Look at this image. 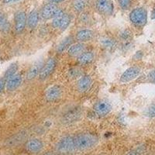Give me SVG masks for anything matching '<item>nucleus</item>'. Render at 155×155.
<instances>
[{"instance_id":"obj_1","label":"nucleus","mask_w":155,"mask_h":155,"mask_svg":"<svg viewBox=\"0 0 155 155\" xmlns=\"http://www.w3.org/2000/svg\"><path fill=\"white\" fill-rule=\"evenodd\" d=\"M97 141H98L97 137L92 134H80L74 138L76 150H88V149L93 147L97 143Z\"/></svg>"},{"instance_id":"obj_2","label":"nucleus","mask_w":155,"mask_h":155,"mask_svg":"<svg viewBox=\"0 0 155 155\" xmlns=\"http://www.w3.org/2000/svg\"><path fill=\"white\" fill-rule=\"evenodd\" d=\"M130 19L134 26L142 27L147 21V12L146 9L142 7L136 8L130 13Z\"/></svg>"},{"instance_id":"obj_3","label":"nucleus","mask_w":155,"mask_h":155,"mask_svg":"<svg viewBox=\"0 0 155 155\" xmlns=\"http://www.w3.org/2000/svg\"><path fill=\"white\" fill-rule=\"evenodd\" d=\"M71 17L68 14H66L61 9H58L54 17L53 18L52 25L55 28L65 30L68 25L70 24Z\"/></svg>"},{"instance_id":"obj_4","label":"nucleus","mask_w":155,"mask_h":155,"mask_svg":"<svg viewBox=\"0 0 155 155\" xmlns=\"http://www.w3.org/2000/svg\"><path fill=\"white\" fill-rule=\"evenodd\" d=\"M57 150L61 153H72L76 150L74 138L71 137H66L58 141L56 145Z\"/></svg>"},{"instance_id":"obj_5","label":"nucleus","mask_w":155,"mask_h":155,"mask_svg":"<svg viewBox=\"0 0 155 155\" xmlns=\"http://www.w3.org/2000/svg\"><path fill=\"white\" fill-rule=\"evenodd\" d=\"M56 59L54 58H50L49 60L47 61V63L44 64V66H43L41 72H40L38 75L39 79L41 80V81H44L47 78H48L50 75L54 72V71L55 68H56Z\"/></svg>"},{"instance_id":"obj_6","label":"nucleus","mask_w":155,"mask_h":155,"mask_svg":"<svg viewBox=\"0 0 155 155\" xmlns=\"http://www.w3.org/2000/svg\"><path fill=\"white\" fill-rule=\"evenodd\" d=\"M140 68L137 66H134V67L129 68L128 69L123 73V74L120 77V81L123 83L130 82L133 81L135 78L138 77L140 74Z\"/></svg>"},{"instance_id":"obj_7","label":"nucleus","mask_w":155,"mask_h":155,"mask_svg":"<svg viewBox=\"0 0 155 155\" xmlns=\"http://www.w3.org/2000/svg\"><path fill=\"white\" fill-rule=\"evenodd\" d=\"M93 109L96 115L99 116H105L111 111L112 106L108 101L101 100L95 103Z\"/></svg>"},{"instance_id":"obj_8","label":"nucleus","mask_w":155,"mask_h":155,"mask_svg":"<svg viewBox=\"0 0 155 155\" xmlns=\"http://www.w3.org/2000/svg\"><path fill=\"white\" fill-rule=\"evenodd\" d=\"M62 94H63V90L61 87L59 85H53L47 90L45 97L47 100L49 102H54L60 99L62 96Z\"/></svg>"},{"instance_id":"obj_9","label":"nucleus","mask_w":155,"mask_h":155,"mask_svg":"<svg viewBox=\"0 0 155 155\" xmlns=\"http://www.w3.org/2000/svg\"><path fill=\"white\" fill-rule=\"evenodd\" d=\"M96 9L103 15H111L113 12V5L111 0H97Z\"/></svg>"},{"instance_id":"obj_10","label":"nucleus","mask_w":155,"mask_h":155,"mask_svg":"<svg viewBox=\"0 0 155 155\" xmlns=\"http://www.w3.org/2000/svg\"><path fill=\"white\" fill-rule=\"evenodd\" d=\"M27 15L24 12H18L15 16V30L16 33L19 34L23 31L27 25Z\"/></svg>"},{"instance_id":"obj_11","label":"nucleus","mask_w":155,"mask_h":155,"mask_svg":"<svg viewBox=\"0 0 155 155\" xmlns=\"http://www.w3.org/2000/svg\"><path fill=\"white\" fill-rule=\"evenodd\" d=\"M26 148L27 151L30 153H36L41 151L43 148V142L41 140L34 138L28 140L26 143Z\"/></svg>"},{"instance_id":"obj_12","label":"nucleus","mask_w":155,"mask_h":155,"mask_svg":"<svg viewBox=\"0 0 155 155\" xmlns=\"http://www.w3.org/2000/svg\"><path fill=\"white\" fill-rule=\"evenodd\" d=\"M58 9V6L54 3L47 4V5H44V8L42 9L41 16L45 19H51V18H54Z\"/></svg>"},{"instance_id":"obj_13","label":"nucleus","mask_w":155,"mask_h":155,"mask_svg":"<svg viewBox=\"0 0 155 155\" xmlns=\"http://www.w3.org/2000/svg\"><path fill=\"white\" fill-rule=\"evenodd\" d=\"M22 76L19 74H15L6 80V88L9 91H14L19 87L22 83Z\"/></svg>"},{"instance_id":"obj_14","label":"nucleus","mask_w":155,"mask_h":155,"mask_svg":"<svg viewBox=\"0 0 155 155\" xmlns=\"http://www.w3.org/2000/svg\"><path fill=\"white\" fill-rule=\"evenodd\" d=\"M92 79L89 75H85L81 77L78 81L77 87L78 91L81 92H85L88 91L92 85Z\"/></svg>"},{"instance_id":"obj_15","label":"nucleus","mask_w":155,"mask_h":155,"mask_svg":"<svg viewBox=\"0 0 155 155\" xmlns=\"http://www.w3.org/2000/svg\"><path fill=\"white\" fill-rule=\"evenodd\" d=\"M43 61H38L37 62H36L34 65L30 68V69L29 70L28 73L27 74V78L28 80H32L34 79V78L37 77V75H39L40 72H41V69L43 68Z\"/></svg>"},{"instance_id":"obj_16","label":"nucleus","mask_w":155,"mask_h":155,"mask_svg":"<svg viewBox=\"0 0 155 155\" xmlns=\"http://www.w3.org/2000/svg\"><path fill=\"white\" fill-rule=\"evenodd\" d=\"M94 33L92 30L85 29V30H81L78 32L77 34H76V39L79 42H87V41H90L91 39H92Z\"/></svg>"},{"instance_id":"obj_17","label":"nucleus","mask_w":155,"mask_h":155,"mask_svg":"<svg viewBox=\"0 0 155 155\" xmlns=\"http://www.w3.org/2000/svg\"><path fill=\"white\" fill-rule=\"evenodd\" d=\"M100 44L101 46L104 48V49L109 51H113V50H115L116 49V46H117L116 41H115L114 39L109 37H102V38L100 39Z\"/></svg>"},{"instance_id":"obj_18","label":"nucleus","mask_w":155,"mask_h":155,"mask_svg":"<svg viewBox=\"0 0 155 155\" xmlns=\"http://www.w3.org/2000/svg\"><path fill=\"white\" fill-rule=\"evenodd\" d=\"M39 19H40V15L37 10H33L30 12L28 18H27V23L28 27L31 29L35 28L38 24Z\"/></svg>"},{"instance_id":"obj_19","label":"nucleus","mask_w":155,"mask_h":155,"mask_svg":"<svg viewBox=\"0 0 155 155\" xmlns=\"http://www.w3.org/2000/svg\"><path fill=\"white\" fill-rule=\"evenodd\" d=\"M85 49L84 44L81 43H78V44H72L70 48H68V53L71 57H77L79 56L80 54L83 53V51Z\"/></svg>"},{"instance_id":"obj_20","label":"nucleus","mask_w":155,"mask_h":155,"mask_svg":"<svg viewBox=\"0 0 155 155\" xmlns=\"http://www.w3.org/2000/svg\"><path fill=\"white\" fill-rule=\"evenodd\" d=\"M27 137V135L25 133H19V134H16L15 136L12 137L10 139H9L6 142V144L9 147L16 146V145L21 143Z\"/></svg>"},{"instance_id":"obj_21","label":"nucleus","mask_w":155,"mask_h":155,"mask_svg":"<svg viewBox=\"0 0 155 155\" xmlns=\"http://www.w3.org/2000/svg\"><path fill=\"white\" fill-rule=\"evenodd\" d=\"M94 59V54L91 51H87L85 53H82L80 54L78 58V62L80 64H83V65H86L88 64L93 61Z\"/></svg>"},{"instance_id":"obj_22","label":"nucleus","mask_w":155,"mask_h":155,"mask_svg":"<svg viewBox=\"0 0 155 155\" xmlns=\"http://www.w3.org/2000/svg\"><path fill=\"white\" fill-rule=\"evenodd\" d=\"M73 41H74V39H73L71 36H68L66 38H64L58 46L57 51H58V53H61V52L64 51L66 49L69 48L72 45Z\"/></svg>"},{"instance_id":"obj_23","label":"nucleus","mask_w":155,"mask_h":155,"mask_svg":"<svg viewBox=\"0 0 155 155\" xmlns=\"http://www.w3.org/2000/svg\"><path fill=\"white\" fill-rule=\"evenodd\" d=\"M81 116V112H80V109H75L74 110H71V111L69 112L68 113L65 114L64 116V121L66 122V123H71V122H74L75 120H77L79 118V116Z\"/></svg>"},{"instance_id":"obj_24","label":"nucleus","mask_w":155,"mask_h":155,"mask_svg":"<svg viewBox=\"0 0 155 155\" xmlns=\"http://www.w3.org/2000/svg\"><path fill=\"white\" fill-rule=\"evenodd\" d=\"M10 29V24L3 13L0 12V30L3 33H7Z\"/></svg>"},{"instance_id":"obj_25","label":"nucleus","mask_w":155,"mask_h":155,"mask_svg":"<svg viewBox=\"0 0 155 155\" xmlns=\"http://www.w3.org/2000/svg\"><path fill=\"white\" fill-rule=\"evenodd\" d=\"M18 70V65L16 63L12 64L10 66L7 68V70L5 71V73L4 74V78L5 80H7L8 78H9L10 77H12V75H14L16 73Z\"/></svg>"},{"instance_id":"obj_26","label":"nucleus","mask_w":155,"mask_h":155,"mask_svg":"<svg viewBox=\"0 0 155 155\" xmlns=\"http://www.w3.org/2000/svg\"><path fill=\"white\" fill-rule=\"evenodd\" d=\"M74 9L75 11L80 12L84 10L85 7V3L84 0H74Z\"/></svg>"},{"instance_id":"obj_27","label":"nucleus","mask_w":155,"mask_h":155,"mask_svg":"<svg viewBox=\"0 0 155 155\" xmlns=\"http://www.w3.org/2000/svg\"><path fill=\"white\" fill-rule=\"evenodd\" d=\"M120 37L124 42H128V41H130L131 33L128 30H125L120 34Z\"/></svg>"},{"instance_id":"obj_28","label":"nucleus","mask_w":155,"mask_h":155,"mask_svg":"<svg viewBox=\"0 0 155 155\" xmlns=\"http://www.w3.org/2000/svg\"><path fill=\"white\" fill-rule=\"evenodd\" d=\"M120 6L124 10H127L131 5V0H120L119 1Z\"/></svg>"},{"instance_id":"obj_29","label":"nucleus","mask_w":155,"mask_h":155,"mask_svg":"<svg viewBox=\"0 0 155 155\" xmlns=\"http://www.w3.org/2000/svg\"><path fill=\"white\" fill-rule=\"evenodd\" d=\"M146 116L149 117H155V104H152L146 111Z\"/></svg>"},{"instance_id":"obj_30","label":"nucleus","mask_w":155,"mask_h":155,"mask_svg":"<svg viewBox=\"0 0 155 155\" xmlns=\"http://www.w3.org/2000/svg\"><path fill=\"white\" fill-rule=\"evenodd\" d=\"M147 81L152 84H155V70L150 71V72L148 73L147 75Z\"/></svg>"},{"instance_id":"obj_31","label":"nucleus","mask_w":155,"mask_h":155,"mask_svg":"<svg viewBox=\"0 0 155 155\" xmlns=\"http://www.w3.org/2000/svg\"><path fill=\"white\" fill-rule=\"evenodd\" d=\"M5 85H6V80L4 78H0V93L3 92Z\"/></svg>"},{"instance_id":"obj_32","label":"nucleus","mask_w":155,"mask_h":155,"mask_svg":"<svg viewBox=\"0 0 155 155\" xmlns=\"http://www.w3.org/2000/svg\"><path fill=\"white\" fill-rule=\"evenodd\" d=\"M51 3H60V2H63L64 0H49Z\"/></svg>"},{"instance_id":"obj_33","label":"nucleus","mask_w":155,"mask_h":155,"mask_svg":"<svg viewBox=\"0 0 155 155\" xmlns=\"http://www.w3.org/2000/svg\"><path fill=\"white\" fill-rule=\"evenodd\" d=\"M14 2V0H4L3 2L5 4L9 3V2Z\"/></svg>"},{"instance_id":"obj_34","label":"nucleus","mask_w":155,"mask_h":155,"mask_svg":"<svg viewBox=\"0 0 155 155\" xmlns=\"http://www.w3.org/2000/svg\"><path fill=\"white\" fill-rule=\"evenodd\" d=\"M43 155H58V154H57V153H44V154Z\"/></svg>"},{"instance_id":"obj_35","label":"nucleus","mask_w":155,"mask_h":155,"mask_svg":"<svg viewBox=\"0 0 155 155\" xmlns=\"http://www.w3.org/2000/svg\"><path fill=\"white\" fill-rule=\"evenodd\" d=\"M127 155H138V154L137 153H135V152H130V153H129Z\"/></svg>"},{"instance_id":"obj_36","label":"nucleus","mask_w":155,"mask_h":155,"mask_svg":"<svg viewBox=\"0 0 155 155\" xmlns=\"http://www.w3.org/2000/svg\"><path fill=\"white\" fill-rule=\"evenodd\" d=\"M155 18V10L152 12V19H154Z\"/></svg>"}]
</instances>
